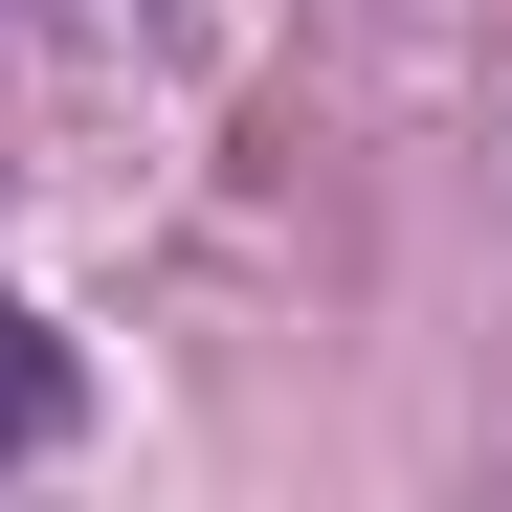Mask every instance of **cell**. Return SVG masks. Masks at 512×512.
Listing matches in <instances>:
<instances>
[{"instance_id":"obj_1","label":"cell","mask_w":512,"mask_h":512,"mask_svg":"<svg viewBox=\"0 0 512 512\" xmlns=\"http://www.w3.org/2000/svg\"><path fill=\"white\" fill-rule=\"evenodd\" d=\"M45 423H67V357H45V334H23V290H0V468H23Z\"/></svg>"}]
</instances>
